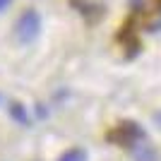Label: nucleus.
Listing matches in <instances>:
<instances>
[{
    "mask_svg": "<svg viewBox=\"0 0 161 161\" xmlns=\"http://www.w3.org/2000/svg\"><path fill=\"white\" fill-rule=\"evenodd\" d=\"M39 29H41V17L34 10H27L17 22V39L22 43H31L39 36Z\"/></svg>",
    "mask_w": 161,
    "mask_h": 161,
    "instance_id": "f257e3e1",
    "label": "nucleus"
},
{
    "mask_svg": "<svg viewBox=\"0 0 161 161\" xmlns=\"http://www.w3.org/2000/svg\"><path fill=\"white\" fill-rule=\"evenodd\" d=\"M113 137H118V140H120L123 144H128V147H135L137 142L144 140V132H142L135 123H123L120 128H118V132H113Z\"/></svg>",
    "mask_w": 161,
    "mask_h": 161,
    "instance_id": "f03ea898",
    "label": "nucleus"
},
{
    "mask_svg": "<svg viewBox=\"0 0 161 161\" xmlns=\"http://www.w3.org/2000/svg\"><path fill=\"white\" fill-rule=\"evenodd\" d=\"M58 161H87V152L84 149H67Z\"/></svg>",
    "mask_w": 161,
    "mask_h": 161,
    "instance_id": "7ed1b4c3",
    "label": "nucleus"
},
{
    "mask_svg": "<svg viewBox=\"0 0 161 161\" xmlns=\"http://www.w3.org/2000/svg\"><path fill=\"white\" fill-rule=\"evenodd\" d=\"M10 111H12V118H14V120H19L22 125H29V118H27V111H24V106H19V103H12V106H10Z\"/></svg>",
    "mask_w": 161,
    "mask_h": 161,
    "instance_id": "20e7f679",
    "label": "nucleus"
},
{
    "mask_svg": "<svg viewBox=\"0 0 161 161\" xmlns=\"http://www.w3.org/2000/svg\"><path fill=\"white\" fill-rule=\"evenodd\" d=\"M7 5H10V0H0V12H3V10H5Z\"/></svg>",
    "mask_w": 161,
    "mask_h": 161,
    "instance_id": "39448f33",
    "label": "nucleus"
},
{
    "mask_svg": "<svg viewBox=\"0 0 161 161\" xmlns=\"http://www.w3.org/2000/svg\"><path fill=\"white\" fill-rule=\"evenodd\" d=\"M154 120H156V123H159V125H161V111H159V113L154 115Z\"/></svg>",
    "mask_w": 161,
    "mask_h": 161,
    "instance_id": "423d86ee",
    "label": "nucleus"
},
{
    "mask_svg": "<svg viewBox=\"0 0 161 161\" xmlns=\"http://www.w3.org/2000/svg\"><path fill=\"white\" fill-rule=\"evenodd\" d=\"M0 103H3V94H0Z\"/></svg>",
    "mask_w": 161,
    "mask_h": 161,
    "instance_id": "0eeeda50",
    "label": "nucleus"
}]
</instances>
